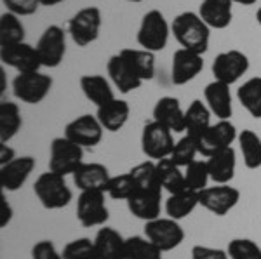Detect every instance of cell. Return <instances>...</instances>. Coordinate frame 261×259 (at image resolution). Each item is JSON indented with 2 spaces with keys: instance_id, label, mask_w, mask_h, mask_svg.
Instances as JSON below:
<instances>
[{
  "instance_id": "cell-28",
  "label": "cell",
  "mask_w": 261,
  "mask_h": 259,
  "mask_svg": "<svg viewBox=\"0 0 261 259\" xmlns=\"http://www.w3.org/2000/svg\"><path fill=\"white\" fill-rule=\"evenodd\" d=\"M81 89L84 96L96 106H103L105 103L115 99L110 82L103 75H84L81 78Z\"/></svg>"
},
{
  "instance_id": "cell-16",
  "label": "cell",
  "mask_w": 261,
  "mask_h": 259,
  "mask_svg": "<svg viewBox=\"0 0 261 259\" xmlns=\"http://www.w3.org/2000/svg\"><path fill=\"white\" fill-rule=\"evenodd\" d=\"M204 70V57L199 52L178 49L172 56L171 80L174 85H185Z\"/></svg>"
},
{
  "instance_id": "cell-29",
  "label": "cell",
  "mask_w": 261,
  "mask_h": 259,
  "mask_svg": "<svg viewBox=\"0 0 261 259\" xmlns=\"http://www.w3.org/2000/svg\"><path fill=\"white\" fill-rule=\"evenodd\" d=\"M197 206H200L199 193L193 190H185L179 191V193L169 195V198L166 200V214L167 218L181 221L188 218L195 211Z\"/></svg>"
},
{
  "instance_id": "cell-6",
  "label": "cell",
  "mask_w": 261,
  "mask_h": 259,
  "mask_svg": "<svg viewBox=\"0 0 261 259\" xmlns=\"http://www.w3.org/2000/svg\"><path fill=\"white\" fill-rule=\"evenodd\" d=\"M197 141V148L202 157L209 158L214 153L231 146L235 139L239 137L237 129L230 120H220L218 124H211L204 132L199 136H193Z\"/></svg>"
},
{
  "instance_id": "cell-30",
  "label": "cell",
  "mask_w": 261,
  "mask_h": 259,
  "mask_svg": "<svg viewBox=\"0 0 261 259\" xmlns=\"http://www.w3.org/2000/svg\"><path fill=\"white\" fill-rule=\"evenodd\" d=\"M157 176L162 190L169 191V195L188 190L187 181H185V172H181V167L176 165L171 158H162L157 162Z\"/></svg>"
},
{
  "instance_id": "cell-13",
  "label": "cell",
  "mask_w": 261,
  "mask_h": 259,
  "mask_svg": "<svg viewBox=\"0 0 261 259\" xmlns=\"http://www.w3.org/2000/svg\"><path fill=\"white\" fill-rule=\"evenodd\" d=\"M241 191L230 185L207 186L199 191V202L214 216H226L239 204Z\"/></svg>"
},
{
  "instance_id": "cell-10",
  "label": "cell",
  "mask_w": 261,
  "mask_h": 259,
  "mask_svg": "<svg viewBox=\"0 0 261 259\" xmlns=\"http://www.w3.org/2000/svg\"><path fill=\"white\" fill-rule=\"evenodd\" d=\"M145 237L150 239L162 252H169L179 247L185 240V229L179 221L172 218H157L145 223Z\"/></svg>"
},
{
  "instance_id": "cell-2",
  "label": "cell",
  "mask_w": 261,
  "mask_h": 259,
  "mask_svg": "<svg viewBox=\"0 0 261 259\" xmlns=\"http://www.w3.org/2000/svg\"><path fill=\"white\" fill-rule=\"evenodd\" d=\"M33 191H35L42 207L47 209V211L66 207L73 198V193L66 185L65 176L53 172V170L40 174L37 178L35 185H33Z\"/></svg>"
},
{
  "instance_id": "cell-47",
  "label": "cell",
  "mask_w": 261,
  "mask_h": 259,
  "mask_svg": "<svg viewBox=\"0 0 261 259\" xmlns=\"http://www.w3.org/2000/svg\"><path fill=\"white\" fill-rule=\"evenodd\" d=\"M14 150L9 148L7 145L0 143V165H6L9 164L11 160H14Z\"/></svg>"
},
{
  "instance_id": "cell-17",
  "label": "cell",
  "mask_w": 261,
  "mask_h": 259,
  "mask_svg": "<svg viewBox=\"0 0 261 259\" xmlns=\"http://www.w3.org/2000/svg\"><path fill=\"white\" fill-rule=\"evenodd\" d=\"M161 200H162V191L140 190L138 188L125 202H127V209L134 218L148 223V221L161 218Z\"/></svg>"
},
{
  "instance_id": "cell-34",
  "label": "cell",
  "mask_w": 261,
  "mask_h": 259,
  "mask_svg": "<svg viewBox=\"0 0 261 259\" xmlns=\"http://www.w3.org/2000/svg\"><path fill=\"white\" fill-rule=\"evenodd\" d=\"M239 145L244 157V164L247 169H258L261 167V137L251 129H244L239 134Z\"/></svg>"
},
{
  "instance_id": "cell-33",
  "label": "cell",
  "mask_w": 261,
  "mask_h": 259,
  "mask_svg": "<svg viewBox=\"0 0 261 259\" xmlns=\"http://www.w3.org/2000/svg\"><path fill=\"white\" fill-rule=\"evenodd\" d=\"M239 103L254 119H261V77H252L237 89Z\"/></svg>"
},
{
  "instance_id": "cell-14",
  "label": "cell",
  "mask_w": 261,
  "mask_h": 259,
  "mask_svg": "<svg viewBox=\"0 0 261 259\" xmlns=\"http://www.w3.org/2000/svg\"><path fill=\"white\" fill-rule=\"evenodd\" d=\"M103 125L94 115H81L65 127V136L82 148H92L103 139Z\"/></svg>"
},
{
  "instance_id": "cell-18",
  "label": "cell",
  "mask_w": 261,
  "mask_h": 259,
  "mask_svg": "<svg viewBox=\"0 0 261 259\" xmlns=\"http://www.w3.org/2000/svg\"><path fill=\"white\" fill-rule=\"evenodd\" d=\"M35 169L33 157H16L9 164L0 165V188L2 191H18Z\"/></svg>"
},
{
  "instance_id": "cell-22",
  "label": "cell",
  "mask_w": 261,
  "mask_h": 259,
  "mask_svg": "<svg viewBox=\"0 0 261 259\" xmlns=\"http://www.w3.org/2000/svg\"><path fill=\"white\" fill-rule=\"evenodd\" d=\"M233 2L231 0H202L199 6V16L209 28L225 30L233 19Z\"/></svg>"
},
{
  "instance_id": "cell-26",
  "label": "cell",
  "mask_w": 261,
  "mask_h": 259,
  "mask_svg": "<svg viewBox=\"0 0 261 259\" xmlns=\"http://www.w3.org/2000/svg\"><path fill=\"white\" fill-rule=\"evenodd\" d=\"M99 259H125V239L115 228L103 226L94 237Z\"/></svg>"
},
{
  "instance_id": "cell-45",
  "label": "cell",
  "mask_w": 261,
  "mask_h": 259,
  "mask_svg": "<svg viewBox=\"0 0 261 259\" xmlns=\"http://www.w3.org/2000/svg\"><path fill=\"white\" fill-rule=\"evenodd\" d=\"M192 259H230V256L223 249L205 247V245H193Z\"/></svg>"
},
{
  "instance_id": "cell-32",
  "label": "cell",
  "mask_w": 261,
  "mask_h": 259,
  "mask_svg": "<svg viewBox=\"0 0 261 259\" xmlns=\"http://www.w3.org/2000/svg\"><path fill=\"white\" fill-rule=\"evenodd\" d=\"M185 124H187V134L199 136L211 125V110L205 106L200 99H193L190 106L185 111Z\"/></svg>"
},
{
  "instance_id": "cell-19",
  "label": "cell",
  "mask_w": 261,
  "mask_h": 259,
  "mask_svg": "<svg viewBox=\"0 0 261 259\" xmlns=\"http://www.w3.org/2000/svg\"><path fill=\"white\" fill-rule=\"evenodd\" d=\"M71 176H73L75 186L81 191H87V190L107 191V186L112 178L107 167L103 164H98V162H91V164L84 162Z\"/></svg>"
},
{
  "instance_id": "cell-41",
  "label": "cell",
  "mask_w": 261,
  "mask_h": 259,
  "mask_svg": "<svg viewBox=\"0 0 261 259\" xmlns=\"http://www.w3.org/2000/svg\"><path fill=\"white\" fill-rule=\"evenodd\" d=\"M138 190V185L130 172L119 174V176H112L110 183L107 186V193L113 200H127L134 191Z\"/></svg>"
},
{
  "instance_id": "cell-15",
  "label": "cell",
  "mask_w": 261,
  "mask_h": 259,
  "mask_svg": "<svg viewBox=\"0 0 261 259\" xmlns=\"http://www.w3.org/2000/svg\"><path fill=\"white\" fill-rule=\"evenodd\" d=\"M0 60H2L4 65L18 70V73L39 72L42 66L37 47L27 44V42H19V44L14 45L0 47Z\"/></svg>"
},
{
  "instance_id": "cell-43",
  "label": "cell",
  "mask_w": 261,
  "mask_h": 259,
  "mask_svg": "<svg viewBox=\"0 0 261 259\" xmlns=\"http://www.w3.org/2000/svg\"><path fill=\"white\" fill-rule=\"evenodd\" d=\"M2 4L7 7V11L16 16H32L42 6L40 0H2Z\"/></svg>"
},
{
  "instance_id": "cell-27",
  "label": "cell",
  "mask_w": 261,
  "mask_h": 259,
  "mask_svg": "<svg viewBox=\"0 0 261 259\" xmlns=\"http://www.w3.org/2000/svg\"><path fill=\"white\" fill-rule=\"evenodd\" d=\"M122 60L129 65V68L133 70L138 77L145 80H151L155 75V52L145 51V49H122L119 52Z\"/></svg>"
},
{
  "instance_id": "cell-23",
  "label": "cell",
  "mask_w": 261,
  "mask_h": 259,
  "mask_svg": "<svg viewBox=\"0 0 261 259\" xmlns=\"http://www.w3.org/2000/svg\"><path fill=\"white\" fill-rule=\"evenodd\" d=\"M235 167H237V155L231 146L207 158L209 176L216 185H228L235 178Z\"/></svg>"
},
{
  "instance_id": "cell-12",
  "label": "cell",
  "mask_w": 261,
  "mask_h": 259,
  "mask_svg": "<svg viewBox=\"0 0 261 259\" xmlns=\"http://www.w3.org/2000/svg\"><path fill=\"white\" fill-rule=\"evenodd\" d=\"M211 70L214 75V80H220L231 85L242 75L247 73V70H249V57L241 51H235V49L220 52L214 57Z\"/></svg>"
},
{
  "instance_id": "cell-50",
  "label": "cell",
  "mask_w": 261,
  "mask_h": 259,
  "mask_svg": "<svg viewBox=\"0 0 261 259\" xmlns=\"http://www.w3.org/2000/svg\"><path fill=\"white\" fill-rule=\"evenodd\" d=\"M256 21H258V24L261 26V7L258 9V12H256Z\"/></svg>"
},
{
  "instance_id": "cell-48",
  "label": "cell",
  "mask_w": 261,
  "mask_h": 259,
  "mask_svg": "<svg viewBox=\"0 0 261 259\" xmlns=\"http://www.w3.org/2000/svg\"><path fill=\"white\" fill-rule=\"evenodd\" d=\"M63 0H40V4L42 6H45V7H53V6H58V4H61Z\"/></svg>"
},
{
  "instance_id": "cell-39",
  "label": "cell",
  "mask_w": 261,
  "mask_h": 259,
  "mask_svg": "<svg viewBox=\"0 0 261 259\" xmlns=\"http://www.w3.org/2000/svg\"><path fill=\"white\" fill-rule=\"evenodd\" d=\"M61 256L63 259H99L94 240L87 239V237L68 242L63 247Z\"/></svg>"
},
{
  "instance_id": "cell-44",
  "label": "cell",
  "mask_w": 261,
  "mask_h": 259,
  "mask_svg": "<svg viewBox=\"0 0 261 259\" xmlns=\"http://www.w3.org/2000/svg\"><path fill=\"white\" fill-rule=\"evenodd\" d=\"M32 259H63L50 240H40L32 247Z\"/></svg>"
},
{
  "instance_id": "cell-4",
  "label": "cell",
  "mask_w": 261,
  "mask_h": 259,
  "mask_svg": "<svg viewBox=\"0 0 261 259\" xmlns=\"http://www.w3.org/2000/svg\"><path fill=\"white\" fill-rule=\"evenodd\" d=\"M84 164V148L81 145L70 141L66 136L54 137L50 143L49 170L61 176L73 174Z\"/></svg>"
},
{
  "instance_id": "cell-1",
  "label": "cell",
  "mask_w": 261,
  "mask_h": 259,
  "mask_svg": "<svg viewBox=\"0 0 261 259\" xmlns=\"http://www.w3.org/2000/svg\"><path fill=\"white\" fill-rule=\"evenodd\" d=\"M171 32L174 33V39L179 45L188 51L204 54L209 47V37L211 28L205 24L199 12L185 11L174 18L171 24Z\"/></svg>"
},
{
  "instance_id": "cell-21",
  "label": "cell",
  "mask_w": 261,
  "mask_h": 259,
  "mask_svg": "<svg viewBox=\"0 0 261 259\" xmlns=\"http://www.w3.org/2000/svg\"><path fill=\"white\" fill-rule=\"evenodd\" d=\"M204 98L211 113L216 115L220 120H230L231 113H233V106H231V93L228 83L213 80L205 85Z\"/></svg>"
},
{
  "instance_id": "cell-8",
  "label": "cell",
  "mask_w": 261,
  "mask_h": 259,
  "mask_svg": "<svg viewBox=\"0 0 261 259\" xmlns=\"http://www.w3.org/2000/svg\"><path fill=\"white\" fill-rule=\"evenodd\" d=\"M174 137L172 131L166 125L151 120L143 127L141 132V150L146 157L151 160H162V158H169L174 148Z\"/></svg>"
},
{
  "instance_id": "cell-5",
  "label": "cell",
  "mask_w": 261,
  "mask_h": 259,
  "mask_svg": "<svg viewBox=\"0 0 261 259\" xmlns=\"http://www.w3.org/2000/svg\"><path fill=\"white\" fill-rule=\"evenodd\" d=\"M101 24H103L101 11L98 7L89 6L71 16V19L68 21V33L79 47H86L98 40Z\"/></svg>"
},
{
  "instance_id": "cell-24",
  "label": "cell",
  "mask_w": 261,
  "mask_h": 259,
  "mask_svg": "<svg viewBox=\"0 0 261 259\" xmlns=\"http://www.w3.org/2000/svg\"><path fill=\"white\" fill-rule=\"evenodd\" d=\"M107 70H108V75H110V80L113 82V85H115L122 94H129L141 87L143 80L129 68V65L122 60L120 54H115V56H112L110 60H108Z\"/></svg>"
},
{
  "instance_id": "cell-42",
  "label": "cell",
  "mask_w": 261,
  "mask_h": 259,
  "mask_svg": "<svg viewBox=\"0 0 261 259\" xmlns=\"http://www.w3.org/2000/svg\"><path fill=\"white\" fill-rule=\"evenodd\" d=\"M226 252L230 259H261V247L251 239H231Z\"/></svg>"
},
{
  "instance_id": "cell-36",
  "label": "cell",
  "mask_w": 261,
  "mask_h": 259,
  "mask_svg": "<svg viewBox=\"0 0 261 259\" xmlns=\"http://www.w3.org/2000/svg\"><path fill=\"white\" fill-rule=\"evenodd\" d=\"M162 250L146 237H127L125 239V259H162Z\"/></svg>"
},
{
  "instance_id": "cell-46",
  "label": "cell",
  "mask_w": 261,
  "mask_h": 259,
  "mask_svg": "<svg viewBox=\"0 0 261 259\" xmlns=\"http://www.w3.org/2000/svg\"><path fill=\"white\" fill-rule=\"evenodd\" d=\"M0 207H2V219H0V226H7L9 224V221L12 218V207L9 206V202L6 200V197H4V191H2V195H0Z\"/></svg>"
},
{
  "instance_id": "cell-3",
  "label": "cell",
  "mask_w": 261,
  "mask_h": 259,
  "mask_svg": "<svg viewBox=\"0 0 261 259\" xmlns=\"http://www.w3.org/2000/svg\"><path fill=\"white\" fill-rule=\"evenodd\" d=\"M169 23L166 16L159 9H151L143 16L140 30L136 33V40L141 49L150 52H159L166 49L167 40H169Z\"/></svg>"
},
{
  "instance_id": "cell-20",
  "label": "cell",
  "mask_w": 261,
  "mask_h": 259,
  "mask_svg": "<svg viewBox=\"0 0 261 259\" xmlns=\"http://www.w3.org/2000/svg\"><path fill=\"white\" fill-rule=\"evenodd\" d=\"M153 120L162 125H166L172 132L187 131L185 124V111L181 110V104L172 96H164L159 99L153 106Z\"/></svg>"
},
{
  "instance_id": "cell-40",
  "label": "cell",
  "mask_w": 261,
  "mask_h": 259,
  "mask_svg": "<svg viewBox=\"0 0 261 259\" xmlns=\"http://www.w3.org/2000/svg\"><path fill=\"white\" fill-rule=\"evenodd\" d=\"M197 153H199V148H197V141L195 137L187 134L183 136L179 141H176L174 148H172L171 153V160L174 162L176 165L179 167H187L190 165L193 160H195Z\"/></svg>"
},
{
  "instance_id": "cell-7",
  "label": "cell",
  "mask_w": 261,
  "mask_h": 259,
  "mask_svg": "<svg viewBox=\"0 0 261 259\" xmlns=\"http://www.w3.org/2000/svg\"><path fill=\"white\" fill-rule=\"evenodd\" d=\"M53 89V78L40 72L18 73L12 80V93L16 98L28 104H39L47 98Z\"/></svg>"
},
{
  "instance_id": "cell-31",
  "label": "cell",
  "mask_w": 261,
  "mask_h": 259,
  "mask_svg": "<svg viewBox=\"0 0 261 259\" xmlns=\"http://www.w3.org/2000/svg\"><path fill=\"white\" fill-rule=\"evenodd\" d=\"M23 119L19 106L11 101L0 103V143L7 145L19 132Z\"/></svg>"
},
{
  "instance_id": "cell-49",
  "label": "cell",
  "mask_w": 261,
  "mask_h": 259,
  "mask_svg": "<svg viewBox=\"0 0 261 259\" xmlns=\"http://www.w3.org/2000/svg\"><path fill=\"white\" fill-rule=\"evenodd\" d=\"M233 4H241V6H252V4H256L258 0H231Z\"/></svg>"
},
{
  "instance_id": "cell-37",
  "label": "cell",
  "mask_w": 261,
  "mask_h": 259,
  "mask_svg": "<svg viewBox=\"0 0 261 259\" xmlns=\"http://www.w3.org/2000/svg\"><path fill=\"white\" fill-rule=\"evenodd\" d=\"M129 172H130V176L134 178V181H136L140 190L162 191L161 181H159V176H157V162H153V160L141 162V164L134 165Z\"/></svg>"
},
{
  "instance_id": "cell-11",
  "label": "cell",
  "mask_w": 261,
  "mask_h": 259,
  "mask_svg": "<svg viewBox=\"0 0 261 259\" xmlns=\"http://www.w3.org/2000/svg\"><path fill=\"white\" fill-rule=\"evenodd\" d=\"M35 47L40 56L42 66H45V68H56V66H60L66 54L65 30L61 26H58V24H50L40 35Z\"/></svg>"
},
{
  "instance_id": "cell-25",
  "label": "cell",
  "mask_w": 261,
  "mask_h": 259,
  "mask_svg": "<svg viewBox=\"0 0 261 259\" xmlns=\"http://www.w3.org/2000/svg\"><path fill=\"white\" fill-rule=\"evenodd\" d=\"M130 115V106L124 99H112V101L105 103L103 106H98L96 117L103 125L105 131L108 132H117L127 124Z\"/></svg>"
},
{
  "instance_id": "cell-35",
  "label": "cell",
  "mask_w": 261,
  "mask_h": 259,
  "mask_svg": "<svg viewBox=\"0 0 261 259\" xmlns=\"http://www.w3.org/2000/svg\"><path fill=\"white\" fill-rule=\"evenodd\" d=\"M24 42V26L21 23L19 16L12 12H4L0 16V47L14 45Z\"/></svg>"
},
{
  "instance_id": "cell-38",
  "label": "cell",
  "mask_w": 261,
  "mask_h": 259,
  "mask_svg": "<svg viewBox=\"0 0 261 259\" xmlns=\"http://www.w3.org/2000/svg\"><path fill=\"white\" fill-rule=\"evenodd\" d=\"M211 179L207 169V160H193L190 165L185 167V181L187 188L193 191H202L207 188V181Z\"/></svg>"
},
{
  "instance_id": "cell-51",
  "label": "cell",
  "mask_w": 261,
  "mask_h": 259,
  "mask_svg": "<svg viewBox=\"0 0 261 259\" xmlns=\"http://www.w3.org/2000/svg\"><path fill=\"white\" fill-rule=\"evenodd\" d=\"M125 2H134V4H138V2H143V0H125Z\"/></svg>"
},
{
  "instance_id": "cell-9",
  "label": "cell",
  "mask_w": 261,
  "mask_h": 259,
  "mask_svg": "<svg viewBox=\"0 0 261 259\" xmlns=\"http://www.w3.org/2000/svg\"><path fill=\"white\" fill-rule=\"evenodd\" d=\"M105 193L107 191L101 190L81 191L77 198V218L82 226H105V223L110 218L107 202H105Z\"/></svg>"
}]
</instances>
